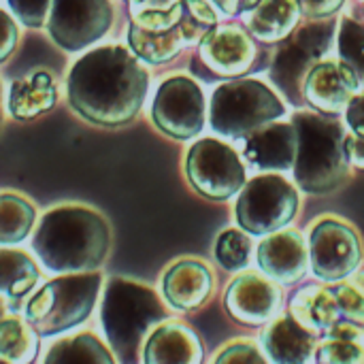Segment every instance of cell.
<instances>
[{
  "label": "cell",
  "mask_w": 364,
  "mask_h": 364,
  "mask_svg": "<svg viewBox=\"0 0 364 364\" xmlns=\"http://www.w3.org/2000/svg\"><path fill=\"white\" fill-rule=\"evenodd\" d=\"M160 292L173 311L192 314L211 301L215 292V275L200 258H179L162 273Z\"/></svg>",
  "instance_id": "cell-16"
},
{
  "label": "cell",
  "mask_w": 364,
  "mask_h": 364,
  "mask_svg": "<svg viewBox=\"0 0 364 364\" xmlns=\"http://www.w3.org/2000/svg\"><path fill=\"white\" fill-rule=\"evenodd\" d=\"M36 207L17 192L0 194V243L2 247L21 243L34 228Z\"/></svg>",
  "instance_id": "cell-29"
},
{
  "label": "cell",
  "mask_w": 364,
  "mask_h": 364,
  "mask_svg": "<svg viewBox=\"0 0 364 364\" xmlns=\"http://www.w3.org/2000/svg\"><path fill=\"white\" fill-rule=\"evenodd\" d=\"M337 301L343 314V320L364 324V271H356L352 277L335 286Z\"/></svg>",
  "instance_id": "cell-33"
},
{
  "label": "cell",
  "mask_w": 364,
  "mask_h": 364,
  "mask_svg": "<svg viewBox=\"0 0 364 364\" xmlns=\"http://www.w3.org/2000/svg\"><path fill=\"white\" fill-rule=\"evenodd\" d=\"M241 2H243V0H211V4H215V9H218L222 15H228V17L241 13Z\"/></svg>",
  "instance_id": "cell-40"
},
{
  "label": "cell",
  "mask_w": 364,
  "mask_h": 364,
  "mask_svg": "<svg viewBox=\"0 0 364 364\" xmlns=\"http://www.w3.org/2000/svg\"><path fill=\"white\" fill-rule=\"evenodd\" d=\"M183 175L198 196L213 203L239 196L250 181L241 151L215 136L198 139L188 147L183 156Z\"/></svg>",
  "instance_id": "cell-8"
},
{
  "label": "cell",
  "mask_w": 364,
  "mask_h": 364,
  "mask_svg": "<svg viewBox=\"0 0 364 364\" xmlns=\"http://www.w3.org/2000/svg\"><path fill=\"white\" fill-rule=\"evenodd\" d=\"M288 311L296 318L299 324H303L318 337L326 335L337 322L343 320L335 288L320 284H309L296 290L290 299Z\"/></svg>",
  "instance_id": "cell-22"
},
{
  "label": "cell",
  "mask_w": 364,
  "mask_h": 364,
  "mask_svg": "<svg viewBox=\"0 0 364 364\" xmlns=\"http://www.w3.org/2000/svg\"><path fill=\"white\" fill-rule=\"evenodd\" d=\"M296 128L292 122H271L239 139V151L247 166L262 173L292 171L296 162Z\"/></svg>",
  "instance_id": "cell-18"
},
{
  "label": "cell",
  "mask_w": 364,
  "mask_h": 364,
  "mask_svg": "<svg viewBox=\"0 0 364 364\" xmlns=\"http://www.w3.org/2000/svg\"><path fill=\"white\" fill-rule=\"evenodd\" d=\"M258 269L282 286L299 284L311 271L309 241L296 228H284L262 237L256 250Z\"/></svg>",
  "instance_id": "cell-15"
},
{
  "label": "cell",
  "mask_w": 364,
  "mask_h": 364,
  "mask_svg": "<svg viewBox=\"0 0 364 364\" xmlns=\"http://www.w3.org/2000/svg\"><path fill=\"white\" fill-rule=\"evenodd\" d=\"M53 0H6L15 19H19L26 28H41L49 19Z\"/></svg>",
  "instance_id": "cell-35"
},
{
  "label": "cell",
  "mask_w": 364,
  "mask_h": 364,
  "mask_svg": "<svg viewBox=\"0 0 364 364\" xmlns=\"http://www.w3.org/2000/svg\"><path fill=\"white\" fill-rule=\"evenodd\" d=\"M30 245L49 273H92L109 258L111 226L92 207L60 205L38 220Z\"/></svg>",
  "instance_id": "cell-2"
},
{
  "label": "cell",
  "mask_w": 364,
  "mask_h": 364,
  "mask_svg": "<svg viewBox=\"0 0 364 364\" xmlns=\"http://www.w3.org/2000/svg\"><path fill=\"white\" fill-rule=\"evenodd\" d=\"M301 6L296 0H262L247 13V30L262 43L286 41L299 23Z\"/></svg>",
  "instance_id": "cell-24"
},
{
  "label": "cell",
  "mask_w": 364,
  "mask_h": 364,
  "mask_svg": "<svg viewBox=\"0 0 364 364\" xmlns=\"http://www.w3.org/2000/svg\"><path fill=\"white\" fill-rule=\"evenodd\" d=\"M337 53L364 90V26L350 15L341 17L337 26Z\"/></svg>",
  "instance_id": "cell-32"
},
{
  "label": "cell",
  "mask_w": 364,
  "mask_h": 364,
  "mask_svg": "<svg viewBox=\"0 0 364 364\" xmlns=\"http://www.w3.org/2000/svg\"><path fill=\"white\" fill-rule=\"evenodd\" d=\"M260 2H262V0H243V2H241V13H247V11H252V9H256Z\"/></svg>",
  "instance_id": "cell-41"
},
{
  "label": "cell",
  "mask_w": 364,
  "mask_h": 364,
  "mask_svg": "<svg viewBox=\"0 0 364 364\" xmlns=\"http://www.w3.org/2000/svg\"><path fill=\"white\" fill-rule=\"evenodd\" d=\"M320 337L286 311L260 333V348L271 364H316Z\"/></svg>",
  "instance_id": "cell-19"
},
{
  "label": "cell",
  "mask_w": 364,
  "mask_h": 364,
  "mask_svg": "<svg viewBox=\"0 0 364 364\" xmlns=\"http://www.w3.org/2000/svg\"><path fill=\"white\" fill-rule=\"evenodd\" d=\"M343 122L350 134L364 139V90H360L343 111Z\"/></svg>",
  "instance_id": "cell-36"
},
{
  "label": "cell",
  "mask_w": 364,
  "mask_h": 364,
  "mask_svg": "<svg viewBox=\"0 0 364 364\" xmlns=\"http://www.w3.org/2000/svg\"><path fill=\"white\" fill-rule=\"evenodd\" d=\"M301 209L299 186L277 173L252 177L235 200V222L252 237H269L288 228Z\"/></svg>",
  "instance_id": "cell-7"
},
{
  "label": "cell",
  "mask_w": 364,
  "mask_h": 364,
  "mask_svg": "<svg viewBox=\"0 0 364 364\" xmlns=\"http://www.w3.org/2000/svg\"><path fill=\"white\" fill-rule=\"evenodd\" d=\"M102 290V275L66 273L41 286L23 307V318L41 337H58L81 326L94 311Z\"/></svg>",
  "instance_id": "cell-6"
},
{
  "label": "cell",
  "mask_w": 364,
  "mask_h": 364,
  "mask_svg": "<svg viewBox=\"0 0 364 364\" xmlns=\"http://www.w3.org/2000/svg\"><path fill=\"white\" fill-rule=\"evenodd\" d=\"M316 364H364V324L337 322L320 337Z\"/></svg>",
  "instance_id": "cell-26"
},
{
  "label": "cell",
  "mask_w": 364,
  "mask_h": 364,
  "mask_svg": "<svg viewBox=\"0 0 364 364\" xmlns=\"http://www.w3.org/2000/svg\"><path fill=\"white\" fill-rule=\"evenodd\" d=\"M141 62L124 45H100L85 51L66 75L70 109L98 128L132 124L149 92V73Z\"/></svg>",
  "instance_id": "cell-1"
},
{
  "label": "cell",
  "mask_w": 364,
  "mask_h": 364,
  "mask_svg": "<svg viewBox=\"0 0 364 364\" xmlns=\"http://www.w3.org/2000/svg\"><path fill=\"white\" fill-rule=\"evenodd\" d=\"M363 90L356 75L341 60H320L303 83V100L309 109L343 115L350 100Z\"/></svg>",
  "instance_id": "cell-17"
},
{
  "label": "cell",
  "mask_w": 364,
  "mask_h": 364,
  "mask_svg": "<svg viewBox=\"0 0 364 364\" xmlns=\"http://www.w3.org/2000/svg\"><path fill=\"white\" fill-rule=\"evenodd\" d=\"M252 252H254L252 235H247L239 226L222 230L213 245L215 262L226 273H243L252 262Z\"/></svg>",
  "instance_id": "cell-31"
},
{
  "label": "cell",
  "mask_w": 364,
  "mask_h": 364,
  "mask_svg": "<svg viewBox=\"0 0 364 364\" xmlns=\"http://www.w3.org/2000/svg\"><path fill=\"white\" fill-rule=\"evenodd\" d=\"M282 94L254 77L220 83L209 98V126L222 139L239 141L286 115Z\"/></svg>",
  "instance_id": "cell-5"
},
{
  "label": "cell",
  "mask_w": 364,
  "mask_h": 364,
  "mask_svg": "<svg viewBox=\"0 0 364 364\" xmlns=\"http://www.w3.org/2000/svg\"><path fill=\"white\" fill-rule=\"evenodd\" d=\"M183 0H143L130 4L132 23L149 32H166L181 26Z\"/></svg>",
  "instance_id": "cell-30"
},
{
  "label": "cell",
  "mask_w": 364,
  "mask_h": 364,
  "mask_svg": "<svg viewBox=\"0 0 364 364\" xmlns=\"http://www.w3.org/2000/svg\"><path fill=\"white\" fill-rule=\"evenodd\" d=\"M256 36L237 23H218L200 43L198 55L213 75L237 79L254 70L258 60Z\"/></svg>",
  "instance_id": "cell-14"
},
{
  "label": "cell",
  "mask_w": 364,
  "mask_h": 364,
  "mask_svg": "<svg viewBox=\"0 0 364 364\" xmlns=\"http://www.w3.org/2000/svg\"><path fill=\"white\" fill-rule=\"evenodd\" d=\"M113 26L111 0H53L47 32L64 51H81L100 41Z\"/></svg>",
  "instance_id": "cell-12"
},
{
  "label": "cell",
  "mask_w": 364,
  "mask_h": 364,
  "mask_svg": "<svg viewBox=\"0 0 364 364\" xmlns=\"http://www.w3.org/2000/svg\"><path fill=\"white\" fill-rule=\"evenodd\" d=\"M205 350L192 326L168 318L151 331L143 348V364H203Z\"/></svg>",
  "instance_id": "cell-20"
},
{
  "label": "cell",
  "mask_w": 364,
  "mask_h": 364,
  "mask_svg": "<svg viewBox=\"0 0 364 364\" xmlns=\"http://www.w3.org/2000/svg\"><path fill=\"white\" fill-rule=\"evenodd\" d=\"M128 4H139V2H143V0H126Z\"/></svg>",
  "instance_id": "cell-42"
},
{
  "label": "cell",
  "mask_w": 364,
  "mask_h": 364,
  "mask_svg": "<svg viewBox=\"0 0 364 364\" xmlns=\"http://www.w3.org/2000/svg\"><path fill=\"white\" fill-rule=\"evenodd\" d=\"M41 282L38 264L21 250L2 247L0 252V290L6 309H17L19 303Z\"/></svg>",
  "instance_id": "cell-23"
},
{
  "label": "cell",
  "mask_w": 364,
  "mask_h": 364,
  "mask_svg": "<svg viewBox=\"0 0 364 364\" xmlns=\"http://www.w3.org/2000/svg\"><path fill=\"white\" fill-rule=\"evenodd\" d=\"M58 81L49 70H32L6 90V113L15 122H30L58 105Z\"/></svg>",
  "instance_id": "cell-21"
},
{
  "label": "cell",
  "mask_w": 364,
  "mask_h": 364,
  "mask_svg": "<svg viewBox=\"0 0 364 364\" xmlns=\"http://www.w3.org/2000/svg\"><path fill=\"white\" fill-rule=\"evenodd\" d=\"M168 318L171 307L147 284L111 277L102 288L98 322L117 364H143L147 337Z\"/></svg>",
  "instance_id": "cell-3"
},
{
  "label": "cell",
  "mask_w": 364,
  "mask_h": 364,
  "mask_svg": "<svg viewBox=\"0 0 364 364\" xmlns=\"http://www.w3.org/2000/svg\"><path fill=\"white\" fill-rule=\"evenodd\" d=\"M335 28V21L314 19L279 43V47L273 53L269 75L284 98L292 100L294 105H305V77L331 51Z\"/></svg>",
  "instance_id": "cell-9"
},
{
  "label": "cell",
  "mask_w": 364,
  "mask_h": 364,
  "mask_svg": "<svg viewBox=\"0 0 364 364\" xmlns=\"http://www.w3.org/2000/svg\"><path fill=\"white\" fill-rule=\"evenodd\" d=\"M128 45L143 62L166 64V62L175 60L183 51V47L190 45V41H188L186 30L181 26L166 30V32H149V30H143V28L130 23Z\"/></svg>",
  "instance_id": "cell-27"
},
{
  "label": "cell",
  "mask_w": 364,
  "mask_h": 364,
  "mask_svg": "<svg viewBox=\"0 0 364 364\" xmlns=\"http://www.w3.org/2000/svg\"><path fill=\"white\" fill-rule=\"evenodd\" d=\"M284 307L282 284L262 271H243L226 288L224 309L228 318L247 328H260L273 322Z\"/></svg>",
  "instance_id": "cell-13"
},
{
  "label": "cell",
  "mask_w": 364,
  "mask_h": 364,
  "mask_svg": "<svg viewBox=\"0 0 364 364\" xmlns=\"http://www.w3.org/2000/svg\"><path fill=\"white\" fill-rule=\"evenodd\" d=\"M311 273L322 284H339L360 271L364 245L360 232L337 215H320L309 226Z\"/></svg>",
  "instance_id": "cell-11"
},
{
  "label": "cell",
  "mask_w": 364,
  "mask_h": 364,
  "mask_svg": "<svg viewBox=\"0 0 364 364\" xmlns=\"http://www.w3.org/2000/svg\"><path fill=\"white\" fill-rule=\"evenodd\" d=\"M41 364H117L115 354L90 331L62 337L49 346Z\"/></svg>",
  "instance_id": "cell-25"
},
{
  "label": "cell",
  "mask_w": 364,
  "mask_h": 364,
  "mask_svg": "<svg viewBox=\"0 0 364 364\" xmlns=\"http://www.w3.org/2000/svg\"><path fill=\"white\" fill-rule=\"evenodd\" d=\"M290 122L296 128L299 149L292 168L294 183L311 196H326L341 190L352 179V164L346 141L348 128L339 115L316 109H299Z\"/></svg>",
  "instance_id": "cell-4"
},
{
  "label": "cell",
  "mask_w": 364,
  "mask_h": 364,
  "mask_svg": "<svg viewBox=\"0 0 364 364\" xmlns=\"http://www.w3.org/2000/svg\"><path fill=\"white\" fill-rule=\"evenodd\" d=\"M211 364H271L260 343L250 339H237L226 343Z\"/></svg>",
  "instance_id": "cell-34"
},
{
  "label": "cell",
  "mask_w": 364,
  "mask_h": 364,
  "mask_svg": "<svg viewBox=\"0 0 364 364\" xmlns=\"http://www.w3.org/2000/svg\"><path fill=\"white\" fill-rule=\"evenodd\" d=\"M346 149H348V158H350L352 168L364 171V139H358V136L348 132Z\"/></svg>",
  "instance_id": "cell-39"
},
{
  "label": "cell",
  "mask_w": 364,
  "mask_h": 364,
  "mask_svg": "<svg viewBox=\"0 0 364 364\" xmlns=\"http://www.w3.org/2000/svg\"><path fill=\"white\" fill-rule=\"evenodd\" d=\"M2 21H4V41H2V51H0V60L6 62L9 55L13 53V49L17 47V41H19V30H17V23L13 21V17L2 11Z\"/></svg>",
  "instance_id": "cell-38"
},
{
  "label": "cell",
  "mask_w": 364,
  "mask_h": 364,
  "mask_svg": "<svg viewBox=\"0 0 364 364\" xmlns=\"http://www.w3.org/2000/svg\"><path fill=\"white\" fill-rule=\"evenodd\" d=\"M149 119L173 141H192L209 122V102L203 87L188 75L166 77L151 100Z\"/></svg>",
  "instance_id": "cell-10"
},
{
  "label": "cell",
  "mask_w": 364,
  "mask_h": 364,
  "mask_svg": "<svg viewBox=\"0 0 364 364\" xmlns=\"http://www.w3.org/2000/svg\"><path fill=\"white\" fill-rule=\"evenodd\" d=\"M41 335L19 316L4 314L0 324V356L9 364H32L38 356Z\"/></svg>",
  "instance_id": "cell-28"
},
{
  "label": "cell",
  "mask_w": 364,
  "mask_h": 364,
  "mask_svg": "<svg viewBox=\"0 0 364 364\" xmlns=\"http://www.w3.org/2000/svg\"><path fill=\"white\" fill-rule=\"evenodd\" d=\"M296 2L307 19H328L343 6L346 0H296Z\"/></svg>",
  "instance_id": "cell-37"
}]
</instances>
